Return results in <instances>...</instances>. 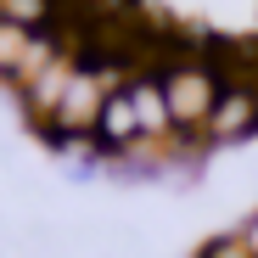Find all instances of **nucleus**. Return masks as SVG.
<instances>
[{
  "instance_id": "1",
  "label": "nucleus",
  "mask_w": 258,
  "mask_h": 258,
  "mask_svg": "<svg viewBox=\"0 0 258 258\" xmlns=\"http://www.w3.org/2000/svg\"><path fill=\"white\" fill-rule=\"evenodd\" d=\"M163 96H168V112H174V129L208 141V118H213V107H219V96H225L213 62H197V56L168 62L163 68Z\"/></svg>"
},
{
  "instance_id": "2",
  "label": "nucleus",
  "mask_w": 258,
  "mask_h": 258,
  "mask_svg": "<svg viewBox=\"0 0 258 258\" xmlns=\"http://www.w3.org/2000/svg\"><path fill=\"white\" fill-rule=\"evenodd\" d=\"M84 62L73 56V51H62L45 73H39V79H28V84H17V90H23V101H28V112L34 118H56V107H62V96H68V84H73V73H79Z\"/></svg>"
},
{
  "instance_id": "3",
  "label": "nucleus",
  "mask_w": 258,
  "mask_h": 258,
  "mask_svg": "<svg viewBox=\"0 0 258 258\" xmlns=\"http://www.w3.org/2000/svg\"><path fill=\"white\" fill-rule=\"evenodd\" d=\"M129 101H135V118H141L146 141H168L174 135V112H168V96H163V73H135Z\"/></svg>"
},
{
  "instance_id": "4",
  "label": "nucleus",
  "mask_w": 258,
  "mask_h": 258,
  "mask_svg": "<svg viewBox=\"0 0 258 258\" xmlns=\"http://www.w3.org/2000/svg\"><path fill=\"white\" fill-rule=\"evenodd\" d=\"M252 123H258V96H252V84H225L219 107H213V118H208V141H236V135H247Z\"/></svg>"
},
{
  "instance_id": "5",
  "label": "nucleus",
  "mask_w": 258,
  "mask_h": 258,
  "mask_svg": "<svg viewBox=\"0 0 258 258\" xmlns=\"http://www.w3.org/2000/svg\"><path fill=\"white\" fill-rule=\"evenodd\" d=\"M96 141L112 146V152H135L146 135H141V118H135V101H129V90H112L107 107H101V123H96Z\"/></svg>"
},
{
  "instance_id": "6",
  "label": "nucleus",
  "mask_w": 258,
  "mask_h": 258,
  "mask_svg": "<svg viewBox=\"0 0 258 258\" xmlns=\"http://www.w3.org/2000/svg\"><path fill=\"white\" fill-rule=\"evenodd\" d=\"M28 39H34V28L0 17V73H12V79H17V68H23V56H28Z\"/></svg>"
},
{
  "instance_id": "7",
  "label": "nucleus",
  "mask_w": 258,
  "mask_h": 258,
  "mask_svg": "<svg viewBox=\"0 0 258 258\" xmlns=\"http://www.w3.org/2000/svg\"><path fill=\"white\" fill-rule=\"evenodd\" d=\"M202 258H252V252H247V241H241V236H219L213 247H202Z\"/></svg>"
},
{
  "instance_id": "8",
  "label": "nucleus",
  "mask_w": 258,
  "mask_h": 258,
  "mask_svg": "<svg viewBox=\"0 0 258 258\" xmlns=\"http://www.w3.org/2000/svg\"><path fill=\"white\" fill-rule=\"evenodd\" d=\"M241 241H247V252L258 258V219H247V230H241Z\"/></svg>"
}]
</instances>
